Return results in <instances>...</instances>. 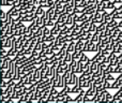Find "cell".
<instances>
[{
  "instance_id": "obj_1",
  "label": "cell",
  "mask_w": 122,
  "mask_h": 103,
  "mask_svg": "<svg viewBox=\"0 0 122 103\" xmlns=\"http://www.w3.org/2000/svg\"><path fill=\"white\" fill-rule=\"evenodd\" d=\"M77 62L78 60H76V59H73L70 62V70L72 73H77Z\"/></svg>"
},
{
  "instance_id": "obj_2",
  "label": "cell",
  "mask_w": 122,
  "mask_h": 103,
  "mask_svg": "<svg viewBox=\"0 0 122 103\" xmlns=\"http://www.w3.org/2000/svg\"><path fill=\"white\" fill-rule=\"evenodd\" d=\"M85 72V62H82L81 60H78L77 62V73L81 74Z\"/></svg>"
},
{
  "instance_id": "obj_3",
  "label": "cell",
  "mask_w": 122,
  "mask_h": 103,
  "mask_svg": "<svg viewBox=\"0 0 122 103\" xmlns=\"http://www.w3.org/2000/svg\"><path fill=\"white\" fill-rule=\"evenodd\" d=\"M81 89H82V87L79 85V81H78V83H76V84L72 87V93H77L78 95V93L81 91Z\"/></svg>"
},
{
  "instance_id": "obj_4",
  "label": "cell",
  "mask_w": 122,
  "mask_h": 103,
  "mask_svg": "<svg viewBox=\"0 0 122 103\" xmlns=\"http://www.w3.org/2000/svg\"><path fill=\"white\" fill-rule=\"evenodd\" d=\"M84 45H85L84 41L78 40L77 42L75 43V51H82V49H84Z\"/></svg>"
},
{
  "instance_id": "obj_5",
  "label": "cell",
  "mask_w": 122,
  "mask_h": 103,
  "mask_svg": "<svg viewBox=\"0 0 122 103\" xmlns=\"http://www.w3.org/2000/svg\"><path fill=\"white\" fill-rule=\"evenodd\" d=\"M99 67H100V62H97V61H92L90 72H91V73H94V72H97V70H99Z\"/></svg>"
},
{
  "instance_id": "obj_6",
  "label": "cell",
  "mask_w": 122,
  "mask_h": 103,
  "mask_svg": "<svg viewBox=\"0 0 122 103\" xmlns=\"http://www.w3.org/2000/svg\"><path fill=\"white\" fill-rule=\"evenodd\" d=\"M106 29H107V23H106V22H103L102 24L97 25V31H99L100 33H101V32L105 31Z\"/></svg>"
},
{
  "instance_id": "obj_7",
  "label": "cell",
  "mask_w": 122,
  "mask_h": 103,
  "mask_svg": "<svg viewBox=\"0 0 122 103\" xmlns=\"http://www.w3.org/2000/svg\"><path fill=\"white\" fill-rule=\"evenodd\" d=\"M2 46L3 47H5L6 49H10L11 47L13 46V40L11 38H8V40L5 41V42L3 43V44H2Z\"/></svg>"
},
{
  "instance_id": "obj_8",
  "label": "cell",
  "mask_w": 122,
  "mask_h": 103,
  "mask_svg": "<svg viewBox=\"0 0 122 103\" xmlns=\"http://www.w3.org/2000/svg\"><path fill=\"white\" fill-rule=\"evenodd\" d=\"M36 25H38L39 27H42V26H45V25H44V17H43V15H40V16H36Z\"/></svg>"
},
{
  "instance_id": "obj_9",
  "label": "cell",
  "mask_w": 122,
  "mask_h": 103,
  "mask_svg": "<svg viewBox=\"0 0 122 103\" xmlns=\"http://www.w3.org/2000/svg\"><path fill=\"white\" fill-rule=\"evenodd\" d=\"M82 51H74L72 53V55H73V59H76V60H79L80 57H81L82 55Z\"/></svg>"
},
{
  "instance_id": "obj_10",
  "label": "cell",
  "mask_w": 122,
  "mask_h": 103,
  "mask_svg": "<svg viewBox=\"0 0 122 103\" xmlns=\"http://www.w3.org/2000/svg\"><path fill=\"white\" fill-rule=\"evenodd\" d=\"M46 12V11L44 10V8H43V5H38V8H36V14L38 15V16H40V15H43L44 13Z\"/></svg>"
},
{
  "instance_id": "obj_11",
  "label": "cell",
  "mask_w": 122,
  "mask_h": 103,
  "mask_svg": "<svg viewBox=\"0 0 122 103\" xmlns=\"http://www.w3.org/2000/svg\"><path fill=\"white\" fill-rule=\"evenodd\" d=\"M112 19H114V15H112V13H106V14L104 15V22H106V23H109Z\"/></svg>"
},
{
  "instance_id": "obj_12",
  "label": "cell",
  "mask_w": 122,
  "mask_h": 103,
  "mask_svg": "<svg viewBox=\"0 0 122 103\" xmlns=\"http://www.w3.org/2000/svg\"><path fill=\"white\" fill-rule=\"evenodd\" d=\"M103 76L105 77V80L110 81V82H114V81H116V77H114L112 73H104Z\"/></svg>"
},
{
  "instance_id": "obj_13",
  "label": "cell",
  "mask_w": 122,
  "mask_h": 103,
  "mask_svg": "<svg viewBox=\"0 0 122 103\" xmlns=\"http://www.w3.org/2000/svg\"><path fill=\"white\" fill-rule=\"evenodd\" d=\"M121 83L120 82H117V81H114V82L112 83V89H116V90H118V89H120L121 87Z\"/></svg>"
},
{
  "instance_id": "obj_14",
  "label": "cell",
  "mask_w": 122,
  "mask_h": 103,
  "mask_svg": "<svg viewBox=\"0 0 122 103\" xmlns=\"http://www.w3.org/2000/svg\"><path fill=\"white\" fill-rule=\"evenodd\" d=\"M64 60L66 61V62H71L72 60H73V55H72V53L71 52H69L67 51V53H66V55H65V57H64Z\"/></svg>"
},
{
  "instance_id": "obj_15",
  "label": "cell",
  "mask_w": 122,
  "mask_h": 103,
  "mask_svg": "<svg viewBox=\"0 0 122 103\" xmlns=\"http://www.w3.org/2000/svg\"><path fill=\"white\" fill-rule=\"evenodd\" d=\"M99 39H100V32L97 31V32H94V33H93L91 41H92V42H94V43H97V42H99Z\"/></svg>"
},
{
  "instance_id": "obj_16",
  "label": "cell",
  "mask_w": 122,
  "mask_h": 103,
  "mask_svg": "<svg viewBox=\"0 0 122 103\" xmlns=\"http://www.w3.org/2000/svg\"><path fill=\"white\" fill-rule=\"evenodd\" d=\"M56 38H57V36H55V34L51 33L48 37H46V40H45V42H55V41H56Z\"/></svg>"
},
{
  "instance_id": "obj_17",
  "label": "cell",
  "mask_w": 122,
  "mask_h": 103,
  "mask_svg": "<svg viewBox=\"0 0 122 103\" xmlns=\"http://www.w3.org/2000/svg\"><path fill=\"white\" fill-rule=\"evenodd\" d=\"M8 17H9L8 13L4 12V11L2 10L1 11V22H2V23H6V21H8Z\"/></svg>"
},
{
  "instance_id": "obj_18",
  "label": "cell",
  "mask_w": 122,
  "mask_h": 103,
  "mask_svg": "<svg viewBox=\"0 0 122 103\" xmlns=\"http://www.w3.org/2000/svg\"><path fill=\"white\" fill-rule=\"evenodd\" d=\"M97 25L95 23H93V22H91L90 23V29H89V31H91V32H97Z\"/></svg>"
},
{
  "instance_id": "obj_19",
  "label": "cell",
  "mask_w": 122,
  "mask_h": 103,
  "mask_svg": "<svg viewBox=\"0 0 122 103\" xmlns=\"http://www.w3.org/2000/svg\"><path fill=\"white\" fill-rule=\"evenodd\" d=\"M17 55V51L14 49V47H11L10 49H9V56L12 57V58H14L15 56Z\"/></svg>"
},
{
  "instance_id": "obj_20",
  "label": "cell",
  "mask_w": 122,
  "mask_h": 103,
  "mask_svg": "<svg viewBox=\"0 0 122 103\" xmlns=\"http://www.w3.org/2000/svg\"><path fill=\"white\" fill-rule=\"evenodd\" d=\"M75 43H76V42H74V41H72V42H70L69 47H67V51H69V52H71V53H73L74 51H75Z\"/></svg>"
},
{
  "instance_id": "obj_21",
  "label": "cell",
  "mask_w": 122,
  "mask_h": 103,
  "mask_svg": "<svg viewBox=\"0 0 122 103\" xmlns=\"http://www.w3.org/2000/svg\"><path fill=\"white\" fill-rule=\"evenodd\" d=\"M79 60H81L82 62H85V63H86V62H88V61L90 60V59H89V57L87 56V55L85 54V53H82V55H81V57H80V59H79Z\"/></svg>"
},
{
  "instance_id": "obj_22",
  "label": "cell",
  "mask_w": 122,
  "mask_h": 103,
  "mask_svg": "<svg viewBox=\"0 0 122 103\" xmlns=\"http://www.w3.org/2000/svg\"><path fill=\"white\" fill-rule=\"evenodd\" d=\"M51 95L53 96H55L56 98L59 96V91L57 90V87H51Z\"/></svg>"
},
{
  "instance_id": "obj_23",
  "label": "cell",
  "mask_w": 122,
  "mask_h": 103,
  "mask_svg": "<svg viewBox=\"0 0 122 103\" xmlns=\"http://www.w3.org/2000/svg\"><path fill=\"white\" fill-rule=\"evenodd\" d=\"M49 34H51V29L48 28V26H45V27H44V32H43V36L48 37Z\"/></svg>"
},
{
  "instance_id": "obj_24",
  "label": "cell",
  "mask_w": 122,
  "mask_h": 103,
  "mask_svg": "<svg viewBox=\"0 0 122 103\" xmlns=\"http://www.w3.org/2000/svg\"><path fill=\"white\" fill-rule=\"evenodd\" d=\"M104 87H105L106 89H112V82L106 80L105 82H104Z\"/></svg>"
},
{
  "instance_id": "obj_25",
  "label": "cell",
  "mask_w": 122,
  "mask_h": 103,
  "mask_svg": "<svg viewBox=\"0 0 122 103\" xmlns=\"http://www.w3.org/2000/svg\"><path fill=\"white\" fill-rule=\"evenodd\" d=\"M114 101V95H110L109 92L107 93V97H106V102H112Z\"/></svg>"
},
{
  "instance_id": "obj_26",
  "label": "cell",
  "mask_w": 122,
  "mask_h": 103,
  "mask_svg": "<svg viewBox=\"0 0 122 103\" xmlns=\"http://www.w3.org/2000/svg\"><path fill=\"white\" fill-rule=\"evenodd\" d=\"M34 49H36V51H42V43L41 42H38L36 44V46H34Z\"/></svg>"
},
{
  "instance_id": "obj_27",
  "label": "cell",
  "mask_w": 122,
  "mask_h": 103,
  "mask_svg": "<svg viewBox=\"0 0 122 103\" xmlns=\"http://www.w3.org/2000/svg\"><path fill=\"white\" fill-rule=\"evenodd\" d=\"M67 102H74V99H72V97L70 96V93L65 96V103H67Z\"/></svg>"
},
{
  "instance_id": "obj_28",
  "label": "cell",
  "mask_w": 122,
  "mask_h": 103,
  "mask_svg": "<svg viewBox=\"0 0 122 103\" xmlns=\"http://www.w3.org/2000/svg\"><path fill=\"white\" fill-rule=\"evenodd\" d=\"M114 2L117 4V5H121L122 4V0H114Z\"/></svg>"
},
{
  "instance_id": "obj_29",
  "label": "cell",
  "mask_w": 122,
  "mask_h": 103,
  "mask_svg": "<svg viewBox=\"0 0 122 103\" xmlns=\"http://www.w3.org/2000/svg\"><path fill=\"white\" fill-rule=\"evenodd\" d=\"M70 2H71V0H62L63 4H67V3H70Z\"/></svg>"
},
{
  "instance_id": "obj_30",
  "label": "cell",
  "mask_w": 122,
  "mask_h": 103,
  "mask_svg": "<svg viewBox=\"0 0 122 103\" xmlns=\"http://www.w3.org/2000/svg\"><path fill=\"white\" fill-rule=\"evenodd\" d=\"M120 89H121V90H122V85H121V87H120Z\"/></svg>"
}]
</instances>
